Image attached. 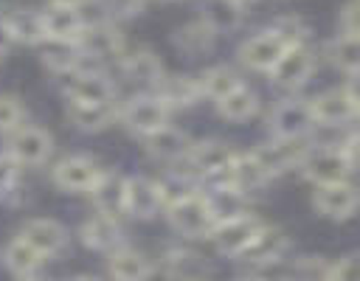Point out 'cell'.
<instances>
[{"label": "cell", "mask_w": 360, "mask_h": 281, "mask_svg": "<svg viewBox=\"0 0 360 281\" xmlns=\"http://www.w3.org/2000/svg\"><path fill=\"white\" fill-rule=\"evenodd\" d=\"M118 121L138 138H149L169 124V110L155 96H135L124 107H118Z\"/></svg>", "instance_id": "8"}, {"label": "cell", "mask_w": 360, "mask_h": 281, "mask_svg": "<svg viewBox=\"0 0 360 281\" xmlns=\"http://www.w3.org/2000/svg\"><path fill=\"white\" fill-rule=\"evenodd\" d=\"M79 239H82L84 247H90V250H96V253H112L115 247L124 244V230H121L118 219L93 214V216H87V219L82 222Z\"/></svg>", "instance_id": "20"}, {"label": "cell", "mask_w": 360, "mask_h": 281, "mask_svg": "<svg viewBox=\"0 0 360 281\" xmlns=\"http://www.w3.org/2000/svg\"><path fill=\"white\" fill-rule=\"evenodd\" d=\"M22 118H25L22 101L11 93H0V132H14L17 126H22Z\"/></svg>", "instance_id": "37"}, {"label": "cell", "mask_w": 360, "mask_h": 281, "mask_svg": "<svg viewBox=\"0 0 360 281\" xmlns=\"http://www.w3.org/2000/svg\"><path fill=\"white\" fill-rule=\"evenodd\" d=\"M93 205H96V214L101 216H112L118 219L124 214V200H127V177L121 171H110V169H101L98 180L93 183V188L87 191Z\"/></svg>", "instance_id": "16"}, {"label": "cell", "mask_w": 360, "mask_h": 281, "mask_svg": "<svg viewBox=\"0 0 360 281\" xmlns=\"http://www.w3.org/2000/svg\"><path fill=\"white\" fill-rule=\"evenodd\" d=\"M84 0H51V6H70V8H79Z\"/></svg>", "instance_id": "42"}, {"label": "cell", "mask_w": 360, "mask_h": 281, "mask_svg": "<svg viewBox=\"0 0 360 281\" xmlns=\"http://www.w3.org/2000/svg\"><path fill=\"white\" fill-rule=\"evenodd\" d=\"M70 281H101V278H96V275H76V278H70Z\"/></svg>", "instance_id": "43"}, {"label": "cell", "mask_w": 360, "mask_h": 281, "mask_svg": "<svg viewBox=\"0 0 360 281\" xmlns=\"http://www.w3.org/2000/svg\"><path fill=\"white\" fill-rule=\"evenodd\" d=\"M20 281H37V278H20Z\"/></svg>", "instance_id": "46"}, {"label": "cell", "mask_w": 360, "mask_h": 281, "mask_svg": "<svg viewBox=\"0 0 360 281\" xmlns=\"http://www.w3.org/2000/svg\"><path fill=\"white\" fill-rule=\"evenodd\" d=\"M315 126L307 98H281L267 112V129L273 138H307Z\"/></svg>", "instance_id": "7"}, {"label": "cell", "mask_w": 360, "mask_h": 281, "mask_svg": "<svg viewBox=\"0 0 360 281\" xmlns=\"http://www.w3.org/2000/svg\"><path fill=\"white\" fill-rule=\"evenodd\" d=\"M160 264H163V275L169 281H202V273H205L202 256L194 253L191 247H183V244L169 247L163 253Z\"/></svg>", "instance_id": "24"}, {"label": "cell", "mask_w": 360, "mask_h": 281, "mask_svg": "<svg viewBox=\"0 0 360 281\" xmlns=\"http://www.w3.org/2000/svg\"><path fill=\"white\" fill-rule=\"evenodd\" d=\"M0 264H3L11 275H17V278H34V275L39 273V267L45 264V259H42L25 239L14 236L11 242L3 244V250H0Z\"/></svg>", "instance_id": "25"}, {"label": "cell", "mask_w": 360, "mask_h": 281, "mask_svg": "<svg viewBox=\"0 0 360 281\" xmlns=\"http://www.w3.org/2000/svg\"><path fill=\"white\" fill-rule=\"evenodd\" d=\"M107 273L112 281H149L155 267L146 253L121 244L112 253H107Z\"/></svg>", "instance_id": "21"}, {"label": "cell", "mask_w": 360, "mask_h": 281, "mask_svg": "<svg viewBox=\"0 0 360 281\" xmlns=\"http://www.w3.org/2000/svg\"><path fill=\"white\" fill-rule=\"evenodd\" d=\"M65 98L70 104H104L115 101V84L101 67H79L68 76Z\"/></svg>", "instance_id": "10"}, {"label": "cell", "mask_w": 360, "mask_h": 281, "mask_svg": "<svg viewBox=\"0 0 360 281\" xmlns=\"http://www.w3.org/2000/svg\"><path fill=\"white\" fill-rule=\"evenodd\" d=\"M338 34L343 37H357V6L354 0L349 6L340 8V17H338Z\"/></svg>", "instance_id": "40"}, {"label": "cell", "mask_w": 360, "mask_h": 281, "mask_svg": "<svg viewBox=\"0 0 360 281\" xmlns=\"http://www.w3.org/2000/svg\"><path fill=\"white\" fill-rule=\"evenodd\" d=\"M329 56L335 62V67L340 73H346L349 79H357V67H360V45L357 37H343L338 34L329 45Z\"/></svg>", "instance_id": "35"}, {"label": "cell", "mask_w": 360, "mask_h": 281, "mask_svg": "<svg viewBox=\"0 0 360 281\" xmlns=\"http://www.w3.org/2000/svg\"><path fill=\"white\" fill-rule=\"evenodd\" d=\"M79 51L93 59L96 65H104L107 59H118L124 56V39L118 34V28L112 22H104V25H90L82 31V37L76 39Z\"/></svg>", "instance_id": "15"}, {"label": "cell", "mask_w": 360, "mask_h": 281, "mask_svg": "<svg viewBox=\"0 0 360 281\" xmlns=\"http://www.w3.org/2000/svg\"><path fill=\"white\" fill-rule=\"evenodd\" d=\"M332 261L323 256H301L292 264V281H329Z\"/></svg>", "instance_id": "36"}, {"label": "cell", "mask_w": 360, "mask_h": 281, "mask_svg": "<svg viewBox=\"0 0 360 281\" xmlns=\"http://www.w3.org/2000/svg\"><path fill=\"white\" fill-rule=\"evenodd\" d=\"M239 281H264V278H259V275H245V278H239Z\"/></svg>", "instance_id": "44"}, {"label": "cell", "mask_w": 360, "mask_h": 281, "mask_svg": "<svg viewBox=\"0 0 360 281\" xmlns=\"http://www.w3.org/2000/svg\"><path fill=\"white\" fill-rule=\"evenodd\" d=\"M236 3H253V0H236Z\"/></svg>", "instance_id": "45"}, {"label": "cell", "mask_w": 360, "mask_h": 281, "mask_svg": "<svg viewBox=\"0 0 360 281\" xmlns=\"http://www.w3.org/2000/svg\"><path fill=\"white\" fill-rule=\"evenodd\" d=\"M42 17V28H45V39H62V42H76L84 31V22L79 17V8L70 6H48L45 11H39Z\"/></svg>", "instance_id": "23"}, {"label": "cell", "mask_w": 360, "mask_h": 281, "mask_svg": "<svg viewBox=\"0 0 360 281\" xmlns=\"http://www.w3.org/2000/svg\"><path fill=\"white\" fill-rule=\"evenodd\" d=\"M82 51L76 42H62V39H45L42 42V65L59 76H70L79 67Z\"/></svg>", "instance_id": "34"}, {"label": "cell", "mask_w": 360, "mask_h": 281, "mask_svg": "<svg viewBox=\"0 0 360 281\" xmlns=\"http://www.w3.org/2000/svg\"><path fill=\"white\" fill-rule=\"evenodd\" d=\"M166 110H180V107H194L202 93H200V81L197 76L188 73H163L160 81L155 84L152 93Z\"/></svg>", "instance_id": "17"}, {"label": "cell", "mask_w": 360, "mask_h": 281, "mask_svg": "<svg viewBox=\"0 0 360 281\" xmlns=\"http://www.w3.org/2000/svg\"><path fill=\"white\" fill-rule=\"evenodd\" d=\"M53 152V138L48 129L37 124H22L11 132L8 140V157L22 169V166H42Z\"/></svg>", "instance_id": "9"}, {"label": "cell", "mask_w": 360, "mask_h": 281, "mask_svg": "<svg viewBox=\"0 0 360 281\" xmlns=\"http://www.w3.org/2000/svg\"><path fill=\"white\" fill-rule=\"evenodd\" d=\"M298 169L312 185H326V183L346 180V174L352 171V163L335 143V146H309V152L304 155Z\"/></svg>", "instance_id": "6"}, {"label": "cell", "mask_w": 360, "mask_h": 281, "mask_svg": "<svg viewBox=\"0 0 360 281\" xmlns=\"http://www.w3.org/2000/svg\"><path fill=\"white\" fill-rule=\"evenodd\" d=\"M315 65H318V59H315V53L307 42L304 45H290L278 56V62L270 67V81L281 90H301L312 79Z\"/></svg>", "instance_id": "4"}, {"label": "cell", "mask_w": 360, "mask_h": 281, "mask_svg": "<svg viewBox=\"0 0 360 281\" xmlns=\"http://www.w3.org/2000/svg\"><path fill=\"white\" fill-rule=\"evenodd\" d=\"M287 48H290V45H287L273 28H264V31L248 37V39L239 45L236 56H239V62H242L245 67H250V70H256V73H270V67L278 62V56H281Z\"/></svg>", "instance_id": "11"}, {"label": "cell", "mask_w": 360, "mask_h": 281, "mask_svg": "<svg viewBox=\"0 0 360 281\" xmlns=\"http://www.w3.org/2000/svg\"><path fill=\"white\" fill-rule=\"evenodd\" d=\"M143 143H146V152H149L152 157L166 160V163H177V160H183V157H186V152L191 149L188 135H186L183 129L172 126V124H166V126H163V129H158L155 135L143 138Z\"/></svg>", "instance_id": "27"}, {"label": "cell", "mask_w": 360, "mask_h": 281, "mask_svg": "<svg viewBox=\"0 0 360 281\" xmlns=\"http://www.w3.org/2000/svg\"><path fill=\"white\" fill-rule=\"evenodd\" d=\"M172 42H174V48H177L183 56L197 59V56H205V53L214 48L217 34H214L202 20H191V22H186V25L174 28Z\"/></svg>", "instance_id": "29"}, {"label": "cell", "mask_w": 360, "mask_h": 281, "mask_svg": "<svg viewBox=\"0 0 360 281\" xmlns=\"http://www.w3.org/2000/svg\"><path fill=\"white\" fill-rule=\"evenodd\" d=\"M217 112H219L225 121H231V124L250 121V118L259 112V93L242 81L233 93H228L222 101H217Z\"/></svg>", "instance_id": "31"}, {"label": "cell", "mask_w": 360, "mask_h": 281, "mask_svg": "<svg viewBox=\"0 0 360 281\" xmlns=\"http://www.w3.org/2000/svg\"><path fill=\"white\" fill-rule=\"evenodd\" d=\"M329 281H360V267H357V253H349L338 261H332Z\"/></svg>", "instance_id": "39"}, {"label": "cell", "mask_w": 360, "mask_h": 281, "mask_svg": "<svg viewBox=\"0 0 360 281\" xmlns=\"http://www.w3.org/2000/svg\"><path fill=\"white\" fill-rule=\"evenodd\" d=\"M17 188H20V166L8 157V152H0V200L20 194Z\"/></svg>", "instance_id": "38"}, {"label": "cell", "mask_w": 360, "mask_h": 281, "mask_svg": "<svg viewBox=\"0 0 360 281\" xmlns=\"http://www.w3.org/2000/svg\"><path fill=\"white\" fill-rule=\"evenodd\" d=\"M228 183L242 197H250L253 191H262L270 183V177L262 169V163L253 157V152H236V157H233V163L228 169Z\"/></svg>", "instance_id": "22"}, {"label": "cell", "mask_w": 360, "mask_h": 281, "mask_svg": "<svg viewBox=\"0 0 360 281\" xmlns=\"http://www.w3.org/2000/svg\"><path fill=\"white\" fill-rule=\"evenodd\" d=\"M309 112L315 126H346L357 115V93H354V79L346 87H332L309 98Z\"/></svg>", "instance_id": "2"}, {"label": "cell", "mask_w": 360, "mask_h": 281, "mask_svg": "<svg viewBox=\"0 0 360 281\" xmlns=\"http://www.w3.org/2000/svg\"><path fill=\"white\" fill-rule=\"evenodd\" d=\"M262 225H264V222H262L256 214L245 211V214H236V216H228V219L214 222L208 239H211V244L217 247V253L242 259V253L248 250V244L253 242V236L259 233Z\"/></svg>", "instance_id": "3"}, {"label": "cell", "mask_w": 360, "mask_h": 281, "mask_svg": "<svg viewBox=\"0 0 360 281\" xmlns=\"http://www.w3.org/2000/svg\"><path fill=\"white\" fill-rule=\"evenodd\" d=\"M307 152H309V140L307 138H273L267 143H259L253 149V157L262 163V169L273 180V177H278L284 171L298 169V163L304 160Z\"/></svg>", "instance_id": "5"}, {"label": "cell", "mask_w": 360, "mask_h": 281, "mask_svg": "<svg viewBox=\"0 0 360 281\" xmlns=\"http://www.w3.org/2000/svg\"><path fill=\"white\" fill-rule=\"evenodd\" d=\"M163 211L160 194H158V183L149 177H127V200H124V214H129L132 219H155Z\"/></svg>", "instance_id": "19"}, {"label": "cell", "mask_w": 360, "mask_h": 281, "mask_svg": "<svg viewBox=\"0 0 360 281\" xmlns=\"http://www.w3.org/2000/svg\"><path fill=\"white\" fill-rule=\"evenodd\" d=\"M68 121L82 132H101L118 121V107L115 101H104V104H70L68 101Z\"/></svg>", "instance_id": "26"}, {"label": "cell", "mask_w": 360, "mask_h": 281, "mask_svg": "<svg viewBox=\"0 0 360 281\" xmlns=\"http://www.w3.org/2000/svg\"><path fill=\"white\" fill-rule=\"evenodd\" d=\"M163 211H166L172 230L180 233L183 239H208V233L214 228V214H211L202 191H191Z\"/></svg>", "instance_id": "1"}, {"label": "cell", "mask_w": 360, "mask_h": 281, "mask_svg": "<svg viewBox=\"0 0 360 281\" xmlns=\"http://www.w3.org/2000/svg\"><path fill=\"white\" fill-rule=\"evenodd\" d=\"M3 14H6L11 42H22V45H42L45 42V28H42L39 11H34V8H8Z\"/></svg>", "instance_id": "30"}, {"label": "cell", "mask_w": 360, "mask_h": 281, "mask_svg": "<svg viewBox=\"0 0 360 281\" xmlns=\"http://www.w3.org/2000/svg\"><path fill=\"white\" fill-rule=\"evenodd\" d=\"M121 73L135 87H152L155 90V84L163 76V65L152 51H135V53L121 56Z\"/></svg>", "instance_id": "28"}, {"label": "cell", "mask_w": 360, "mask_h": 281, "mask_svg": "<svg viewBox=\"0 0 360 281\" xmlns=\"http://www.w3.org/2000/svg\"><path fill=\"white\" fill-rule=\"evenodd\" d=\"M200 20L214 34H222V31L239 28L242 20H245V11H242V3H236V0H205Z\"/></svg>", "instance_id": "33"}, {"label": "cell", "mask_w": 360, "mask_h": 281, "mask_svg": "<svg viewBox=\"0 0 360 281\" xmlns=\"http://www.w3.org/2000/svg\"><path fill=\"white\" fill-rule=\"evenodd\" d=\"M20 239H25L45 261L53 259V256H59L68 247V230L56 219H51V216H34V219H28L22 225V230H20Z\"/></svg>", "instance_id": "14"}, {"label": "cell", "mask_w": 360, "mask_h": 281, "mask_svg": "<svg viewBox=\"0 0 360 281\" xmlns=\"http://www.w3.org/2000/svg\"><path fill=\"white\" fill-rule=\"evenodd\" d=\"M101 174V166L87 157V155H70V157H62L53 171H51V180L56 188L68 191V194H87L93 188V183L98 180Z\"/></svg>", "instance_id": "12"}, {"label": "cell", "mask_w": 360, "mask_h": 281, "mask_svg": "<svg viewBox=\"0 0 360 281\" xmlns=\"http://www.w3.org/2000/svg\"><path fill=\"white\" fill-rule=\"evenodd\" d=\"M312 208L326 219H349L357 211V188L346 180L315 185L312 191Z\"/></svg>", "instance_id": "13"}, {"label": "cell", "mask_w": 360, "mask_h": 281, "mask_svg": "<svg viewBox=\"0 0 360 281\" xmlns=\"http://www.w3.org/2000/svg\"><path fill=\"white\" fill-rule=\"evenodd\" d=\"M287 250H290V236L278 225H262L253 242L248 244V250L242 253V259L256 267H267V264H278L287 256Z\"/></svg>", "instance_id": "18"}, {"label": "cell", "mask_w": 360, "mask_h": 281, "mask_svg": "<svg viewBox=\"0 0 360 281\" xmlns=\"http://www.w3.org/2000/svg\"><path fill=\"white\" fill-rule=\"evenodd\" d=\"M197 81H200L202 98H211L214 104L222 101L228 93H233V90L242 84L239 73H236L231 65H211V67H205V70L197 76Z\"/></svg>", "instance_id": "32"}, {"label": "cell", "mask_w": 360, "mask_h": 281, "mask_svg": "<svg viewBox=\"0 0 360 281\" xmlns=\"http://www.w3.org/2000/svg\"><path fill=\"white\" fill-rule=\"evenodd\" d=\"M11 45V37H8V25H6V14L0 11V56H3V51Z\"/></svg>", "instance_id": "41"}]
</instances>
